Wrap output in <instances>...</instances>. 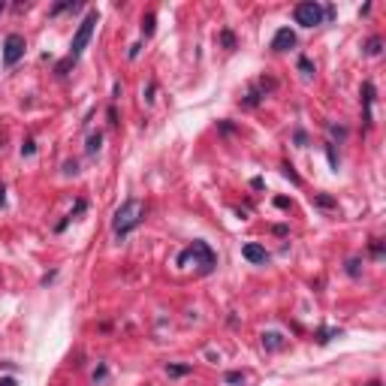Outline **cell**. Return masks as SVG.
I'll return each instance as SVG.
<instances>
[{
    "mask_svg": "<svg viewBox=\"0 0 386 386\" xmlns=\"http://www.w3.org/2000/svg\"><path fill=\"white\" fill-rule=\"evenodd\" d=\"M368 386H383V383H380V380H371V383H368Z\"/></svg>",
    "mask_w": 386,
    "mask_h": 386,
    "instance_id": "e575fe53",
    "label": "cell"
},
{
    "mask_svg": "<svg viewBox=\"0 0 386 386\" xmlns=\"http://www.w3.org/2000/svg\"><path fill=\"white\" fill-rule=\"evenodd\" d=\"M106 374H109V368H106V365H100V368L94 371V383H100V380H106Z\"/></svg>",
    "mask_w": 386,
    "mask_h": 386,
    "instance_id": "4316f807",
    "label": "cell"
},
{
    "mask_svg": "<svg viewBox=\"0 0 386 386\" xmlns=\"http://www.w3.org/2000/svg\"><path fill=\"white\" fill-rule=\"evenodd\" d=\"M22 154H24V157H33V154H36V145H33V139H27V142L22 145Z\"/></svg>",
    "mask_w": 386,
    "mask_h": 386,
    "instance_id": "d4e9b609",
    "label": "cell"
},
{
    "mask_svg": "<svg viewBox=\"0 0 386 386\" xmlns=\"http://www.w3.org/2000/svg\"><path fill=\"white\" fill-rule=\"evenodd\" d=\"M220 43H224V48H235V33L232 30H220Z\"/></svg>",
    "mask_w": 386,
    "mask_h": 386,
    "instance_id": "ac0fdd59",
    "label": "cell"
},
{
    "mask_svg": "<svg viewBox=\"0 0 386 386\" xmlns=\"http://www.w3.org/2000/svg\"><path fill=\"white\" fill-rule=\"evenodd\" d=\"M274 205H278V208H284V211H287V208H293V203H290L287 196H278V199H274Z\"/></svg>",
    "mask_w": 386,
    "mask_h": 386,
    "instance_id": "83f0119b",
    "label": "cell"
},
{
    "mask_svg": "<svg viewBox=\"0 0 386 386\" xmlns=\"http://www.w3.org/2000/svg\"><path fill=\"white\" fill-rule=\"evenodd\" d=\"M24 36L22 33H9L6 40H3V64L6 67H15L19 61L24 58Z\"/></svg>",
    "mask_w": 386,
    "mask_h": 386,
    "instance_id": "5b68a950",
    "label": "cell"
},
{
    "mask_svg": "<svg viewBox=\"0 0 386 386\" xmlns=\"http://www.w3.org/2000/svg\"><path fill=\"white\" fill-rule=\"evenodd\" d=\"M76 172H79V163H76V160H67V163H64V175H76Z\"/></svg>",
    "mask_w": 386,
    "mask_h": 386,
    "instance_id": "484cf974",
    "label": "cell"
},
{
    "mask_svg": "<svg viewBox=\"0 0 386 386\" xmlns=\"http://www.w3.org/2000/svg\"><path fill=\"white\" fill-rule=\"evenodd\" d=\"M97 22H100V15H97V9H91L85 19H82V24H79V30H76V36H72V46H69V58L72 61H79V54L88 48V43H91L94 36V27H97Z\"/></svg>",
    "mask_w": 386,
    "mask_h": 386,
    "instance_id": "3957f363",
    "label": "cell"
},
{
    "mask_svg": "<svg viewBox=\"0 0 386 386\" xmlns=\"http://www.w3.org/2000/svg\"><path fill=\"white\" fill-rule=\"evenodd\" d=\"M347 274H350V278H359V274H362V260H359V256H350V260H347Z\"/></svg>",
    "mask_w": 386,
    "mask_h": 386,
    "instance_id": "7c38bea8",
    "label": "cell"
},
{
    "mask_svg": "<svg viewBox=\"0 0 386 386\" xmlns=\"http://www.w3.org/2000/svg\"><path fill=\"white\" fill-rule=\"evenodd\" d=\"M193 371V365H166V374L169 377H184V374H190Z\"/></svg>",
    "mask_w": 386,
    "mask_h": 386,
    "instance_id": "8fae6325",
    "label": "cell"
},
{
    "mask_svg": "<svg viewBox=\"0 0 386 386\" xmlns=\"http://www.w3.org/2000/svg\"><path fill=\"white\" fill-rule=\"evenodd\" d=\"M79 3H72V0H61V3H54L51 6V15H61V12H67V9H76Z\"/></svg>",
    "mask_w": 386,
    "mask_h": 386,
    "instance_id": "2e32d148",
    "label": "cell"
},
{
    "mask_svg": "<svg viewBox=\"0 0 386 386\" xmlns=\"http://www.w3.org/2000/svg\"><path fill=\"white\" fill-rule=\"evenodd\" d=\"M308 142V133L305 130H296V145H305Z\"/></svg>",
    "mask_w": 386,
    "mask_h": 386,
    "instance_id": "f1b7e54d",
    "label": "cell"
},
{
    "mask_svg": "<svg viewBox=\"0 0 386 386\" xmlns=\"http://www.w3.org/2000/svg\"><path fill=\"white\" fill-rule=\"evenodd\" d=\"M314 203H317L320 208H335V199H332V196H323V193H320V196H314Z\"/></svg>",
    "mask_w": 386,
    "mask_h": 386,
    "instance_id": "603a6c76",
    "label": "cell"
},
{
    "mask_svg": "<svg viewBox=\"0 0 386 386\" xmlns=\"http://www.w3.org/2000/svg\"><path fill=\"white\" fill-rule=\"evenodd\" d=\"M6 203V196H3V187H0V205Z\"/></svg>",
    "mask_w": 386,
    "mask_h": 386,
    "instance_id": "836d02e7",
    "label": "cell"
},
{
    "mask_svg": "<svg viewBox=\"0 0 386 386\" xmlns=\"http://www.w3.org/2000/svg\"><path fill=\"white\" fill-rule=\"evenodd\" d=\"M69 67H76V61H72V58H64V61H61V64L54 67V72H58V76H67Z\"/></svg>",
    "mask_w": 386,
    "mask_h": 386,
    "instance_id": "d6986e66",
    "label": "cell"
},
{
    "mask_svg": "<svg viewBox=\"0 0 386 386\" xmlns=\"http://www.w3.org/2000/svg\"><path fill=\"white\" fill-rule=\"evenodd\" d=\"M121 94H124V88H121V85L115 82V88H112V97H115V100H121Z\"/></svg>",
    "mask_w": 386,
    "mask_h": 386,
    "instance_id": "4dcf8cb0",
    "label": "cell"
},
{
    "mask_svg": "<svg viewBox=\"0 0 386 386\" xmlns=\"http://www.w3.org/2000/svg\"><path fill=\"white\" fill-rule=\"evenodd\" d=\"M3 12H6V3H3V0H0V15H3Z\"/></svg>",
    "mask_w": 386,
    "mask_h": 386,
    "instance_id": "d6a6232c",
    "label": "cell"
},
{
    "mask_svg": "<svg viewBox=\"0 0 386 386\" xmlns=\"http://www.w3.org/2000/svg\"><path fill=\"white\" fill-rule=\"evenodd\" d=\"M293 46H296V33L290 30V27H281V30L272 36V48L274 51H290Z\"/></svg>",
    "mask_w": 386,
    "mask_h": 386,
    "instance_id": "52a82bcc",
    "label": "cell"
},
{
    "mask_svg": "<svg viewBox=\"0 0 386 386\" xmlns=\"http://www.w3.org/2000/svg\"><path fill=\"white\" fill-rule=\"evenodd\" d=\"M220 130H224V133H232V130H235V127H232V124H229V121H220Z\"/></svg>",
    "mask_w": 386,
    "mask_h": 386,
    "instance_id": "1f68e13d",
    "label": "cell"
},
{
    "mask_svg": "<svg viewBox=\"0 0 386 386\" xmlns=\"http://www.w3.org/2000/svg\"><path fill=\"white\" fill-rule=\"evenodd\" d=\"M100 145H103V133H91V136H88V145H85V151H88V154H97Z\"/></svg>",
    "mask_w": 386,
    "mask_h": 386,
    "instance_id": "4fadbf2b",
    "label": "cell"
},
{
    "mask_svg": "<svg viewBox=\"0 0 386 386\" xmlns=\"http://www.w3.org/2000/svg\"><path fill=\"white\" fill-rule=\"evenodd\" d=\"M371 256H374V260H383V242H380V238L371 242Z\"/></svg>",
    "mask_w": 386,
    "mask_h": 386,
    "instance_id": "ffe728a7",
    "label": "cell"
},
{
    "mask_svg": "<svg viewBox=\"0 0 386 386\" xmlns=\"http://www.w3.org/2000/svg\"><path fill=\"white\" fill-rule=\"evenodd\" d=\"M145 214H148V205L142 203V199H136V196H130L127 203H121V208L115 211V217H112L115 238L124 242L133 229H139L142 224H145Z\"/></svg>",
    "mask_w": 386,
    "mask_h": 386,
    "instance_id": "6da1fadb",
    "label": "cell"
},
{
    "mask_svg": "<svg viewBox=\"0 0 386 386\" xmlns=\"http://www.w3.org/2000/svg\"><path fill=\"white\" fill-rule=\"evenodd\" d=\"M299 69H302V76H314V64L308 58H299Z\"/></svg>",
    "mask_w": 386,
    "mask_h": 386,
    "instance_id": "44dd1931",
    "label": "cell"
},
{
    "mask_svg": "<svg viewBox=\"0 0 386 386\" xmlns=\"http://www.w3.org/2000/svg\"><path fill=\"white\" fill-rule=\"evenodd\" d=\"M284 175H287V178H290L293 184H302V178H299V172H296V169L290 166V163H284Z\"/></svg>",
    "mask_w": 386,
    "mask_h": 386,
    "instance_id": "7402d4cb",
    "label": "cell"
},
{
    "mask_svg": "<svg viewBox=\"0 0 386 386\" xmlns=\"http://www.w3.org/2000/svg\"><path fill=\"white\" fill-rule=\"evenodd\" d=\"M362 106H365V124L371 127L374 118H371V106H374V82H362Z\"/></svg>",
    "mask_w": 386,
    "mask_h": 386,
    "instance_id": "ba28073f",
    "label": "cell"
},
{
    "mask_svg": "<svg viewBox=\"0 0 386 386\" xmlns=\"http://www.w3.org/2000/svg\"><path fill=\"white\" fill-rule=\"evenodd\" d=\"M0 386H19V383H15V377H0Z\"/></svg>",
    "mask_w": 386,
    "mask_h": 386,
    "instance_id": "f546056e",
    "label": "cell"
},
{
    "mask_svg": "<svg viewBox=\"0 0 386 386\" xmlns=\"http://www.w3.org/2000/svg\"><path fill=\"white\" fill-rule=\"evenodd\" d=\"M245 380V371H227L224 374V383L227 386H235V383H242Z\"/></svg>",
    "mask_w": 386,
    "mask_h": 386,
    "instance_id": "9a60e30c",
    "label": "cell"
},
{
    "mask_svg": "<svg viewBox=\"0 0 386 386\" xmlns=\"http://www.w3.org/2000/svg\"><path fill=\"white\" fill-rule=\"evenodd\" d=\"M242 256H245L248 263H253V266H266V263H269V250L263 248V245H256V242L245 245V248H242Z\"/></svg>",
    "mask_w": 386,
    "mask_h": 386,
    "instance_id": "8992f818",
    "label": "cell"
},
{
    "mask_svg": "<svg viewBox=\"0 0 386 386\" xmlns=\"http://www.w3.org/2000/svg\"><path fill=\"white\" fill-rule=\"evenodd\" d=\"M142 33H145V36H151V33H154V12H148V15L142 19Z\"/></svg>",
    "mask_w": 386,
    "mask_h": 386,
    "instance_id": "e0dca14e",
    "label": "cell"
},
{
    "mask_svg": "<svg viewBox=\"0 0 386 386\" xmlns=\"http://www.w3.org/2000/svg\"><path fill=\"white\" fill-rule=\"evenodd\" d=\"M190 260H193V266H199V272L203 274H211L214 272V266H217V253L208 248V242H193L187 250L178 253L175 263H178V266H187Z\"/></svg>",
    "mask_w": 386,
    "mask_h": 386,
    "instance_id": "7a4b0ae2",
    "label": "cell"
},
{
    "mask_svg": "<svg viewBox=\"0 0 386 386\" xmlns=\"http://www.w3.org/2000/svg\"><path fill=\"white\" fill-rule=\"evenodd\" d=\"M326 154H329V166L338 172V154H335V145H326Z\"/></svg>",
    "mask_w": 386,
    "mask_h": 386,
    "instance_id": "cb8c5ba5",
    "label": "cell"
},
{
    "mask_svg": "<svg viewBox=\"0 0 386 386\" xmlns=\"http://www.w3.org/2000/svg\"><path fill=\"white\" fill-rule=\"evenodd\" d=\"M332 338H341V329H320L317 332V344H329Z\"/></svg>",
    "mask_w": 386,
    "mask_h": 386,
    "instance_id": "5bb4252c",
    "label": "cell"
},
{
    "mask_svg": "<svg viewBox=\"0 0 386 386\" xmlns=\"http://www.w3.org/2000/svg\"><path fill=\"white\" fill-rule=\"evenodd\" d=\"M284 344H287V338H284L281 332H266V335H263V347H266V350H281Z\"/></svg>",
    "mask_w": 386,
    "mask_h": 386,
    "instance_id": "9c48e42d",
    "label": "cell"
},
{
    "mask_svg": "<svg viewBox=\"0 0 386 386\" xmlns=\"http://www.w3.org/2000/svg\"><path fill=\"white\" fill-rule=\"evenodd\" d=\"M380 51H383V40H380V36H371V40L365 43V54H368V58H377Z\"/></svg>",
    "mask_w": 386,
    "mask_h": 386,
    "instance_id": "30bf717a",
    "label": "cell"
},
{
    "mask_svg": "<svg viewBox=\"0 0 386 386\" xmlns=\"http://www.w3.org/2000/svg\"><path fill=\"white\" fill-rule=\"evenodd\" d=\"M293 19L302 27H317V24H323L326 15H323V6H320L317 0H302V3H296Z\"/></svg>",
    "mask_w": 386,
    "mask_h": 386,
    "instance_id": "277c9868",
    "label": "cell"
}]
</instances>
